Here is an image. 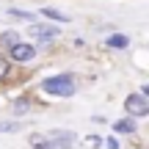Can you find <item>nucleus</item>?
I'll return each instance as SVG.
<instances>
[{
  "label": "nucleus",
  "instance_id": "10",
  "mask_svg": "<svg viewBox=\"0 0 149 149\" xmlns=\"http://www.w3.org/2000/svg\"><path fill=\"white\" fill-rule=\"evenodd\" d=\"M8 17H17V19H33V14H28V11H17V8H8Z\"/></svg>",
  "mask_w": 149,
  "mask_h": 149
},
{
  "label": "nucleus",
  "instance_id": "12",
  "mask_svg": "<svg viewBox=\"0 0 149 149\" xmlns=\"http://www.w3.org/2000/svg\"><path fill=\"white\" fill-rule=\"evenodd\" d=\"M25 111H28V100H19V102L14 105V113L19 116V113H25Z\"/></svg>",
  "mask_w": 149,
  "mask_h": 149
},
{
  "label": "nucleus",
  "instance_id": "13",
  "mask_svg": "<svg viewBox=\"0 0 149 149\" xmlns=\"http://www.w3.org/2000/svg\"><path fill=\"white\" fill-rule=\"evenodd\" d=\"M0 130H19V122H17V124H14V122H8V124H0Z\"/></svg>",
  "mask_w": 149,
  "mask_h": 149
},
{
  "label": "nucleus",
  "instance_id": "6",
  "mask_svg": "<svg viewBox=\"0 0 149 149\" xmlns=\"http://www.w3.org/2000/svg\"><path fill=\"white\" fill-rule=\"evenodd\" d=\"M113 127H116V133H135V119H119Z\"/></svg>",
  "mask_w": 149,
  "mask_h": 149
},
{
  "label": "nucleus",
  "instance_id": "1",
  "mask_svg": "<svg viewBox=\"0 0 149 149\" xmlns=\"http://www.w3.org/2000/svg\"><path fill=\"white\" fill-rule=\"evenodd\" d=\"M28 141L33 149H72L74 133L72 130H47V133H33Z\"/></svg>",
  "mask_w": 149,
  "mask_h": 149
},
{
  "label": "nucleus",
  "instance_id": "14",
  "mask_svg": "<svg viewBox=\"0 0 149 149\" xmlns=\"http://www.w3.org/2000/svg\"><path fill=\"white\" fill-rule=\"evenodd\" d=\"M105 146H108V149H119V144H116L113 138H108V141H105Z\"/></svg>",
  "mask_w": 149,
  "mask_h": 149
},
{
  "label": "nucleus",
  "instance_id": "2",
  "mask_svg": "<svg viewBox=\"0 0 149 149\" xmlns=\"http://www.w3.org/2000/svg\"><path fill=\"white\" fill-rule=\"evenodd\" d=\"M42 88L53 97H72L77 91V86H74V77L69 72H61V74H53V77H44Z\"/></svg>",
  "mask_w": 149,
  "mask_h": 149
},
{
  "label": "nucleus",
  "instance_id": "8",
  "mask_svg": "<svg viewBox=\"0 0 149 149\" xmlns=\"http://www.w3.org/2000/svg\"><path fill=\"white\" fill-rule=\"evenodd\" d=\"M44 17H50V19H55V22H69V17L55 11V8H44Z\"/></svg>",
  "mask_w": 149,
  "mask_h": 149
},
{
  "label": "nucleus",
  "instance_id": "5",
  "mask_svg": "<svg viewBox=\"0 0 149 149\" xmlns=\"http://www.w3.org/2000/svg\"><path fill=\"white\" fill-rule=\"evenodd\" d=\"M31 33L39 39V44H47L50 39L61 36V28H53V25H36V28H31Z\"/></svg>",
  "mask_w": 149,
  "mask_h": 149
},
{
  "label": "nucleus",
  "instance_id": "11",
  "mask_svg": "<svg viewBox=\"0 0 149 149\" xmlns=\"http://www.w3.org/2000/svg\"><path fill=\"white\" fill-rule=\"evenodd\" d=\"M8 72H11L8 61H6V58H0V80H6V77H8Z\"/></svg>",
  "mask_w": 149,
  "mask_h": 149
},
{
  "label": "nucleus",
  "instance_id": "9",
  "mask_svg": "<svg viewBox=\"0 0 149 149\" xmlns=\"http://www.w3.org/2000/svg\"><path fill=\"white\" fill-rule=\"evenodd\" d=\"M0 42H3L6 47H11V44H14V42H19V36H17L14 31H8V33H3V36H0Z\"/></svg>",
  "mask_w": 149,
  "mask_h": 149
},
{
  "label": "nucleus",
  "instance_id": "4",
  "mask_svg": "<svg viewBox=\"0 0 149 149\" xmlns=\"http://www.w3.org/2000/svg\"><path fill=\"white\" fill-rule=\"evenodd\" d=\"M8 53H11V58L14 61H33L36 58V47H33V44H25V42H14L8 47Z\"/></svg>",
  "mask_w": 149,
  "mask_h": 149
},
{
  "label": "nucleus",
  "instance_id": "7",
  "mask_svg": "<svg viewBox=\"0 0 149 149\" xmlns=\"http://www.w3.org/2000/svg\"><path fill=\"white\" fill-rule=\"evenodd\" d=\"M130 39L127 36H119V33H113V36H108V47H127Z\"/></svg>",
  "mask_w": 149,
  "mask_h": 149
},
{
  "label": "nucleus",
  "instance_id": "3",
  "mask_svg": "<svg viewBox=\"0 0 149 149\" xmlns=\"http://www.w3.org/2000/svg\"><path fill=\"white\" fill-rule=\"evenodd\" d=\"M124 108H127L130 119H144L149 113V97L146 94H130L127 102H124Z\"/></svg>",
  "mask_w": 149,
  "mask_h": 149
}]
</instances>
